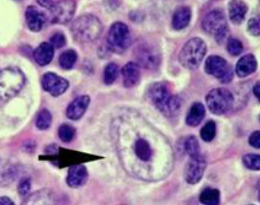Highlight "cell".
<instances>
[{
    "label": "cell",
    "instance_id": "38",
    "mask_svg": "<svg viewBox=\"0 0 260 205\" xmlns=\"http://www.w3.org/2000/svg\"><path fill=\"white\" fill-rule=\"evenodd\" d=\"M253 94L257 97L258 101H259V95H260V85L259 81H257V83L254 85L253 89Z\"/></svg>",
    "mask_w": 260,
    "mask_h": 205
},
{
    "label": "cell",
    "instance_id": "37",
    "mask_svg": "<svg viewBox=\"0 0 260 205\" xmlns=\"http://www.w3.org/2000/svg\"><path fill=\"white\" fill-rule=\"evenodd\" d=\"M0 205H15L13 201L8 197H0Z\"/></svg>",
    "mask_w": 260,
    "mask_h": 205
},
{
    "label": "cell",
    "instance_id": "29",
    "mask_svg": "<svg viewBox=\"0 0 260 205\" xmlns=\"http://www.w3.org/2000/svg\"><path fill=\"white\" fill-rule=\"evenodd\" d=\"M52 123V116L47 109H43L38 115L36 125L41 130H45L50 127Z\"/></svg>",
    "mask_w": 260,
    "mask_h": 205
},
{
    "label": "cell",
    "instance_id": "28",
    "mask_svg": "<svg viewBox=\"0 0 260 205\" xmlns=\"http://www.w3.org/2000/svg\"><path fill=\"white\" fill-rule=\"evenodd\" d=\"M216 133V123L214 121L210 120L202 127V130L200 131V136L202 140L206 143H209L215 138Z\"/></svg>",
    "mask_w": 260,
    "mask_h": 205
},
{
    "label": "cell",
    "instance_id": "15",
    "mask_svg": "<svg viewBox=\"0 0 260 205\" xmlns=\"http://www.w3.org/2000/svg\"><path fill=\"white\" fill-rule=\"evenodd\" d=\"M25 19L28 28L35 32L41 31L47 21V17L45 14L34 6H29L27 8L25 11Z\"/></svg>",
    "mask_w": 260,
    "mask_h": 205
},
{
    "label": "cell",
    "instance_id": "13",
    "mask_svg": "<svg viewBox=\"0 0 260 205\" xmlns=\"http://www.w3.org/2000/svg\"><path fill=\"white\" fill-rule=\"evenodd\" d=\"M90 103L89 95H83L77 97L69 105L67 109V116L71 120H79L85 114Z\"/></svg>",
    "mask_w": 260,
    "mask_h": 205
},
{
    "label": "cell",
    "instance_id": "7",
    "mask_svg": "<svg viewBox=\"0 0 260 205\" xmlns=\"http://www.w3.org/2000/svg\"><path fill=\"white\" fill-rule=\"evenodd\" d=\"M38 3L50 12L53 23H68L76 11L75 1H38Z\"/></svg>",
    "mask_w": 260,
    "mask_h": 205
},
{
    "label": "cell",
    "instance_id": "19",
    "mask_svg": "<svg viewBox=\"0 0 260 205\" xmlns=\"http://www.w3.org/2000/svg\"><path fill=\"white\" fill-rule=\"evenodd\" d=\"M88 179V171L81 164L73 165L69 169L67 182L69 186L77 188L85 184Z\"/></svg>",
    "mask_w": 260,
    "mask_h": 205
},
{
    "label": "cell",
    "instance_id": "10",
    "mask_svg": "<svg viewBox=\"0 0 260 205\" xmlns=\"http://www.w3.org/2000/svg\"><path fill=\"white\" fill-rule=\"evenodd\" d=\"M138 64L148 70L157 69L161 62V56L158 50L150 45H142L136 49Z\"/></svg>",
    "mask_w": 260,
    "mask_h": 205
},
{
    "label": "cell",
    "instance_id": "36",
    "mask_svg": "<svg viewBox=\"0 0 260 205\" xmlns=\"http://www.w3.org/2000/svg\"><path fill=\"white\" fill-rule=\"evenodd\" d=\"M260 133L259 131H255L250 135L249 143L251 147L255 149H259L260 147Z\"/></svg>",
    "mask_w": 260,
    "mask_h": 205
},
{
    "label": "cell",
    "instance_id": "11",
    "mask_svg": "<svg viewBox=\"0 0 260 205\" xmlns=\"http://www.w3.org/2000/svg\"><path fill=\"white\" fill-rule=\"evenodd\" d=\"M206 166L207 162L201 154L190 158L184 170L186 182L189 184H198L203 177Z\"/></svg>",
    "mask_w": 260,
    "mask_h": 205
},
{
    "label": "cell",
    "instance_id": "6",
    "mask_svg": "<svg viewBox=\"0 0 260 205\" xmlns=\"http://www.w3.org/2000/svg\"><path fill=\"white\" fill-rule=\"evenodd\" d=\"M206 101L212 114L222 115L227 113L233 107L234 97L229 89L218 87L209 91L206 95Z\"/></svg>",
    "mask_w": 260,
    "mask_h": 205
},
{
    "label": "cell",
    "instance_id": "32",
    "mask_svg": "<svg viewBox=\"0 0 260 205\" xmlns=\"http://www.w3.org/2000/svg\"><path fill=\"white\" fill-rule=\"evenodd\" d=\"M227 50L232 56H238L243 53L244 47L241 41L236 39H229L227 43Z\"/></svg>",
    "mask_w": 260,
    "mask_h": 205
},
{
    "label": "cell",
    "instance_id": "8",
    "mask_svg": "<svg viewBox=\"0 0 260 205\" xmlns=\"http://www.w3.org/2000/svg\"><path fill=\"white\" fill-rule=\"evenodd\" d=\"M132 43L130 31L126 24L116 22L112 24L107 35V44L112 51L122 53L128 49Z\"/></svg>",
    "mask_w": 260,
    "mask_h": 205
},
{
    "label": "cell",
    "instance_id": "22",
    "mask_svg": "<svg viewBox=\"0 0 260 205\" xmlns=\"http://www.w3.org/2000/svg\"><path fill=\"white\" fill-rule=\"evenodd\" d=\"M206 116V109L201 102L193 103L188 111L186 117V123L190 127L199 125Z\"/></svg>",
    "mask_w": 260,
    "mask_h": 205
},
{
    "label": "cell",
    "instance_id": "2",
    "mask_svg": "<svg viewBox=\"0 0 260 205\" xmlns=\"http://www.w3.org/2000/svg\"><path fill=\"white\" fill-rule=\"evenodd\" d=\"M103 29V24L99 18L87 14L80 16L73 22L71 32L75 41L88 43L98 39Z\"/></svg>",
    "mask_w": 260,
    "mask_h": 205
},
{
    "label": "cell",
    "instance_id": "4",
    "mask_svg": "<svg viewBox=\"0 0 260 205\" xmlns=\"http://www.w3.org/2000/svg\"><path fill=\"white\" fill-rule=\"evenodd\" d=\"M207 53V45L203 39L194 37L184 44L178 55L182 66L189 71H194L200 66Z\"/></svg>",
    "mask_w": 260,
    "mask_h": 205
},
{
    "label": "cell",
    "instance_id": "23",
    "mask_svg": "<svg viewBox=\"0 0 260 205\" xmlns=\"http://www.w3.org/2000/svg\"><path fill=\"white\" fill-rule=\"evenodd\" d=\"M220 192L216 188H208L202 191L200 196V201L204 205H219Z\"/></svg>",
    "mask_w": 260,
    "mask_h": 205
},
{
    "label": "cell",
    "instance_id": "12",
    "mask_svg": "<svg viewBox=\"0 0 260 205\" xmlns=\"http://www.w3.org/2000/svg\"><path fill=\"white\" fill-rule=\"evenodd\" d=\"M42 87L53 97L59 96L66 92L69 87V81L53 73H47L41 81Z\"/></svg>",
    "mask_w": 260,
    "mask_h": 205
},
{
    "label": "cell",
    "instance_id": "1",
    "mask_svg": "<svg viewBox=\"0 0 260 205\" xmlns=\"http://www.w3.org/2000/svg\"><path fill=\"white\" fill-rule=\"evenodd\" d=\"M148 101L167 118H174L181 108V99L174 94L170 85L164 82L151 85L147 91Z\"/></svg>",
    "mask_w": 260,
    "mask_h": 205
},
{
    "label": "cell",
    "instance_id": "20",
    "mask_svg": "<svg viewBox=\"0 0 260 205\" xmlns=\"http://www.w3.org/2000/svg\"><path fill=\"white\" fill-rule=\"evenodd\" d=\"M192 17V12L189 7L178 8L172 16V26L175 30H182L189 25Z\"/></svg>",
    "mask_w": 260,
    "mask_h": 205
},
{
    "label": "cell",
    "instance_id": "31",
    "mask_svg": "<svg viewBox=\"0 0 260 205\" xmlns=\"http://www.w3.org/2000/svg\"><path fill=\"white\" fill-rule=\"evenodd\" d=\"M243 162L246 168L252 170H259L260 168V157L259 155L249 154L245 155L243 158Z\"/></svg>",
    "mask_w": 260,
    "mask_h": 205
},
{
    "label": "cell",
    "instance_id": "14",
    "mask_svg": "<svg viewBox=\"0 0 260 205\" xmlns=\"http://www.w3.org/2000/svg\"><path fill=\"white\" fill-rule=\"evenodd\" d=\"M123 85L126 88H132L138 85L141 78L140 66L134 61L126 63L121 70Z\"/></svg>",
    "mask_w": 260,
    "mask_h": 205
},
{
    "label": "cell",
    "instance_id": "5",
    "mask_svg": "<svg viewBox=\"0 0 260 205\" xmlns=\"http://www.w3.org/2000/svg\"><path fill=\"white\" fill-rule=\"evenodd\" d=\"M204 31L213 36L220 45L227 43L230 38V28L225 14L220 10H214L205 16L202 23Z\"/></svg>",
    "mask_w": 260,
    "mask_h": 205
},
{
    "label": "cell",
    "instance_id": "30",
    "mask_svg": "<svg viewBox=\"0 0 260 205\" xmlns=\"http://www.w3.org/2000/svg\"><path fill=\"white\" fill-rule=\"evenodd\" d=\"M58 135L59 139L63 143L71 142L74 139L75 129L72 125L62 124L59 127Z\"/></svg>",
    "mask_w": 260,
    "mask_h": 205
},
{
    "label": "cell",
    "instance_id": "27",
    "mask_svg": "<svg viewBox=\"0 0 260 205\" xmlns=\"http://www.w3.org/2000/svg\"><path fill=\"white\" fill-rule=\"evenodd\" d=\"M184 148L190 158L200 155L199 141L194 136H189L186 139L184 143Z\"/></svg>",
    "mask_w": 260,
    "mask_h": 205
},
{
    "label": "cell",
    "instance_id": "33",
    "mask_svg": "<svg viewBox=\"0 0 260 205\" xmlns=\"http://www.w3.org/2000/svg\"><path fill=\"white\" fill-rule=\"evenodd\" d=\"M50 44L55 49H60L66 45L67 39L62 33H55L54 35L51 37L50 39Z\"/></svg>",
    "mask_w": 260,
    "mask_h": 205
},
{
    "label": "cell",
    "instance_id": "16",
    "mask_svg": "<svg viewBox=\"0 0 260 205\" xmlns=\"http://www.w3.org/2000/svg\"><path fill=\"white\" fill-rule=\"evenodd\" d=\"M247 11L248 7L245 2L232 0L228 4L230 20L234 25H238L243 23Z\"/></svg>",
    "mask_w": 260,
    "mask_h": 205
},
{
    "label": "cell",
    "instance_id": "34",
    "mask_svg": "<svg viewBox=\"0 0 260 205\" xmlns=\"http://www.w3.org/2000/svg\"><path fill=\"white\" fill-rule=\"evenodd\" d=\"M247 31L253 37H259L260 26L259 20L256 18H251L247 22Z\"/></svg>",
    "mask_w": 260,
    "mask_h": 205
},
{
    "label": "cell",
    "instance_id": "9",
    "mask_svg": "<svg viewBox=\"0 0 260 205\" xmlns=\"http://www.w3.org/2000/svg\"><path fill=\"white\" fill-rule=\"evenodd\" d=\"M204 71L223 84L231 82L234 78L233 69L223 57L219 55L208 57L204 63Z\"/></svg>",
    "mask_w": 260,
    "mask_h": 205
},
{
    "label": "cell",
    "instance_id": "17",
    "mask_svg": "<svg viewBox=\"0 0 260 205\" xmlns=\"http://www.w3.org/2000/svg\"><path fill=\"white\" fill-rule=\"evenodd\" d=\"M257 61L253 54H247L242 57L236 65V73L241 78H245L256 71Z\"/></svg>",
    "mask_w": 260,
    "mask_h": 205
},
{
    "label": "cell",
    "instance_id": "25",
    "mask_svg": "<svg viewBox=\"0 0 260 205\" xmlns=\"http://www.w3.org/2000/svg\"><path fill=\"white\" fill-rule=\"evenodd\" d=\"M77 60V53L73 49L67 50L61 53L59 57V63L61 67L65 70L73 69Z\"/></svg>",
    "mask_w": 260,
    "mask_h": 205
},
{
    "label": "cell",
    "instance_id": "21",
    "mask_svg": "<svg viewBox=\"0 0 260 205\" xmlns=\"http://www.w3.org/2000/svg\"><path fill=\"white\" fill-rule=\"evenodd\" d=\"M34 59L41 66H45L52 61L54 55V48L49 43H43L35 50Z\"/></svg>",
    "mask_w": 260,
    "mask_h": 205
},
{
    "label": "cell",
    "instance_id": "24",
    "mask_svg": "<svg viewBox=\"0 0 260 205\" xmlns=\"http://www.w3.org/2000/svg\"><path fill=\"white\" fill-rule=\"evenodd\" d=\"M135 151H136L137 156L144 162L150 160L152 157V149H151L148 141L144 139H139L136 141V145H135Z\"/></svg>",
    "mask_w": 260,
    "mask_h": 205
},
{
    "label": "cell",
    "instance_id": "26",
    "mask_svg": "<svg viewBox=\"0 0 260 205\" xmlns=\"http://www.w3.org/2000/svg\"><path fill=\"white\" fill-rule=\"evenodd\" d=\"M118 65L115 63H108L104 70V75H103L104 83L107 85L113 84L118 78Z\"/></svg>",
    "mask_w": 260,
    "mask_h": 205
},
{
    "label": "cell",
    "instance_id": "39",
    "mask_svg": "<svg viewBox=\"0 0 260 205\" xmlns=\"http://www.w3.org/2000/svg\"><path fill=\"white\" fill-rule=\"evenodd\" d=\"M2 105H2L1 101H0V107H1Z\"/></svg>",
    "mask_w": 260,
    "mask_h": 205
},
{
    "label": "cell",
    "instance_id": "3",
    "mask_svg": "<svg viewBox=\"0 0 260 205\" xmlns=\"http://www.w3.org/2000/svg\"><path fill=\"white\" fill-rule=\"evenodd\" d=\"M25 83L23 72L17 67H7L0 71V101L5 104L21 91Z\"/></svg>",
    "mask_w": 260,
    "mask_h": 205
},
{
    "label": "cell",
    "instance_id": "35",
    "mask_svg": "<svg viewBox=\"0 0 260 205\" xmlns=\"http://www.w3.org/2000/svg\"><path fill=\"white\" fill-rule=\"evenodd\" d=\"M31 188L30 180L27 178H23L20 182L18 186V192L20 196L25 197L29 194Z\"/></svg>",
    "mask_w": 260,
    "mask_h": 205
},
{
    "label": "cell",
    "instance_id": "18",
    "mask_svg": "<svg viewBox=\"0 0 260 205\" xmlns=\"http://www.w3.org/2000/svg\"><path fill=\"white\" fill-rule=\"evenodd\" d=\"M21 205H57V201L50 190H41L29 195Z\"/></svg>",
    "mask_w": 260,
    "mask_h": 205
}]
</instances>
